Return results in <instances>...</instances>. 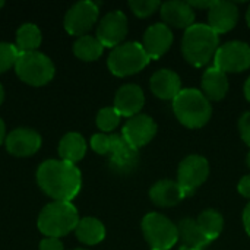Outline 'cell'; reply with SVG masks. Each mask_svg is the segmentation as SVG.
<instances>
[{"label": "cell", "mask_w": 250, "mask_h": 250, "mask_svg": "<svg viewBox=\"0 0 250 250\" xmlns=\"http://www.w3.org/2000/svg\"><path fill=\"white\" fill-rule=\"evenodd\" d=\"M40 189L54 201L70 202L82 188V174L76 164L63 160H47L37 170Z\"/></svg>", "instance_id": "cell-1"}, {"label": "cell", "mask_w": 250, "mask_h": 250, "mask_svg": "<svg viewBox=\"0 0 250 250\" xmlns=\"http://www.w3.org/2000/svg\"><path fill=\"white\" fill-rule=\"evenodd\" d=\"M220 45V35L208 23H195L185 31L182 54L189 64L204 67L214 62Z\"/></svg>", "instance_id": "cell-2"}, {"label": "cell", "mask_w": 250, "mask_h": 250, "mask_svg": "<svg viewBox=\"0 0 250 250\" xmlns=\"http://www.w3.org/2000/svg\"><path fill=\"white\" fill-rule=\"evenodd\" d=\"M176 119L188 129H201L212 117L211 101L196 88H185L173 100Z\"/></svg>", "instance_id": "cell-3"}, {"label": "cell", "mask_w": 250, "mask_h": 250, "mask_svg": "<svg viewBox=\"0 0 250 250\" xmlns=\"http://www.w3.org/2000/svg\"><path fill=\"white\" fill-rule=\"evenodd\" d=\"M78 223L79 214L72 202L53 201L41 209L37 226L45 237L60 239L75 231Z\"/></svg>", "instance_id": "cell-4"}, {"label": "cell", "mask_w": 250, "mask_h": 250, "mask_svg": "<svg viewBox=\"0 0 250 250\" xmlns=\"http://www.w3.org/2000/svg\"><path fill=\"white\" fill-rule=\"evenodd\" d=\"M151 59L141 42L129 41L111 50L107 59L108 70L117 78H127L139 73L149 64Z\"/></svg>", "instance_id": "cell-5"}, {"label": "cell", "mask_w": 250, "mask_h": 250, "mask_svg": "<svg viewBox=\"0 0 250 250\" xmlns=\"http://www.w3.org/2000/svg\"><path fill=\"white\" fill-rule=\"evenodd\" d=\"M142 234L151 250H170L179 242L177 224L160 212H149L141 223Z\"/></svg>", "instance_id": "cell-6"}, {"label": "cell", "mask_w": 250, "mask_h": 250, "mask_svg": "<svg viewBox=\"0 0 250 250\" xmlns=\"http://www.w3.org/2000/svg\"><path fill=\"white\" fill-rule=\"evenodd\" d=\"M15 72L22 82L31 86H42L54 78L56 69L48 56L40 51H29L19 54Z\"/></svg>", "instance_id": "cell-7"}, {"label": "cell", "mask_w": 250, "mask_h": 250, "mask_svg": "<svg viewBox=\"0 0 250 250\" xmlns=\"http://www.w3.org/2000/svg\"><path fill=\"white\" fill-rule=\"evenodd\" d=\"M209 163L205 157L192 154L185 157L177 168V183L186 196L193 195L209 177Z\"/></svg>", "instance_id": "cell-8"}, {"label": "cell", "mask_w": 250, "mask_h": 250, "mask_svg": "<svg viewBox=\"0 0 250 250\" xmlns=\"http://www.w3.org/2000/svg\"><path fill=\"white\" fill-rule=\"evenodd\" d=\"M214 67L224 73H242L250 67V45L245 41H229L221 44L215 57Z\"/></svg>", "instance_id": "cell-9"}, {"label": "cell", "mask_w": 250, "mask_h": 250, "mask_svg": "<svg viewBox=\"0 0 250 250\" xmlns=\"http://www.w3.org/2000/svg\"><path fill=\"white\" fill-rule=\"evenodd\" d=\"M98 4L89 0L75 3L64 15V29L75 37H83L95 25L98 19Z\"/></svg>", "instance_id": "cell-10"}, {"label": "cell", "mask_w": 250, "mask_h": 250, "mask_svg": "<svg viewBox=\"0 0 250 250\" xmlns=\"http://www.w3.org/2000/svg\"><path fill=\"white\" fill-rule=\"evenodd\" d=\"M127 31H129L127 16L122 10H113L104 15V18H101L97 26L95 37L104 45V48L108 47L113 50L117 45L123 44Z\"/></svg>", "instance_id": "cell-11"}, {"label": "cell", "mask_w": 250, "mask_h": 250, "mask_svg": "<svg viewBox=\"0 0 250 250\" xmlns=\"http://www.w3.org/2000/svg\"><path fill=\"white\" fill-rule=\"evenodd\" d=\"M157 132H158V126L151 116L138 114L127 119V122L122 129V136L132 148L139 151L155 138Z\"/></svg>", "instance_id": "cell-12"}, {"label": "cell", "mask_w": 250, "mask_h": 250, "mask_svg": "<svg viewBox=\"0 0 250 250\" xmlns=\"http://www.w3.org/2000/svg\"><path fill=\"white\" fill-rule=\"evenodd\" d=\"M174 35L171 32V28H168L166 23H154L151 25L142 38V47L146 51L148 57L151 60L161 59L173 45Z\"/></svg>", "instance_id": "cell-13"}, {"label": "cell", "mask_w": 250, "mask_h": 250, "mask_svg": "<svg viewBox=\"0 0 250 250\" xmlns=\"http://www.w3.org/2000/svg\"><path fill=\"white\" fill-rule=\"evenodd\" d=\"M108 157L111 168L120 174L132 173L139 163L138 151L132 148L122 135H111V148Z\"/></svg>", "instance_id": "cell-14"}, {"label": "cell", "mask_w": 250, "mask_h": 250, "mask_svg": "<svg viewBox=\"0 0 250 250\" xmlns=\"http://www.w3.org/2000/svg\"><path fill=\"white\" fill-rule=\"evenodd\" d=\"M239 22V7L233 1L214 0L208 9V25L220 35L230 32Z\"/></svg>", "instance_id": "cell-15"}, {"label": "cell", "mask_w": 250, "mask_h": 250, "mask_svg": "<svg viewBox=\"0 0 250 250\" xmlns=\"http://www.w3.org/2000/svg\"><path fill=\"white\" fill-rule=\"evenodd\" d=\"M41 136L38 132L28 127H18L12 130L6 139V149L15 157H29L41 148Z\"/></svg>", "instance_id": "cell-16"}, {"label": "cell", "mask_w": 250, "mask_h": 250, "mask_svg": "<svg viewBox=\"0 0 250 250\" xmlns=\"http://www.w3.org/2000/svg\"><path fill=\"white\" fill-rule=\"evenodd\" d=\"M145 105L144 89L136 83L122 85L114 95V108L122 117H133L141 114Z\"/></svg>", "instance_id": "cell-17"}, {"label": "cell", "mask_w": 250, "mask_h": 250, "mask_svg": "<svg viewBox=\"0 0 250 250\" xmlns=\"http://www.w3.org/2000/svg\"><path fill=\"white\" fill-rule=\"evenodd\" d=\"M160 15L163 19V23H166L168 28H177V29H188L192 25H195L196 13L190 7L188 1L180 0H170L166 3H161Z\"/></svg>", "instance_id": "cell-18"}, {"label": "cell", "mask_w": 250, "mask_h": 250, "mask_svg": "<svg viewBox=\"0 0 250 250\" xmlns=\"http://www.w3.org/2000/svg\"><path fill=\"white\" fill-rule=\"evenodd\" d=\"M149 89L157 98L173 101L182 91V79L171 69H160L151 76Z\"/></svg>", "instance_id": "cell-19"}, {"label": "cell", "mask_w": 250, "mask_h": 250, "mask_svg": "<svg viewBox=\"0 0 250 250\" xmlns=\"http://www.w3.org/2000/svg\"><path fill=\"white\" fill-rule=\"evenodd\" d=\"M186 196L177 180L163 179L154 183L149 189V199L158 208H173L179 205Z\"/></svg>", "instance_id": "cell-20"}, {"label": "cell", "mask_w": 250, "mask_h": 250, "mask_svg": "<svg viewBox=\"0 0 250 250\" xmlns=\"http://www.w3.org/2000/svg\"><path fill=\"white\" fill-rule=\"evenodd\" d=\"M229 88L230 83H229L227 73L221 72L214 66L204 72L201 81V91L211 103L224 100L229 94Z\"/></svg>", "instance_id": "cell-21"}, {"label": "cell", "mask_w": 250, "mask_h": 250, "mask_svg": "<svg viewBox=\"0 0 250 250\" xmlns=\"http://www.w3.org/2000/svg\"><path fill=\"white\" fill-rule=\"evenodd\" d=\"M177 231H179V242L182 243L183 249L204 250L211 245V242L204 236L196 220L193 218L180 220L177 223Z\"/></svg>", "instance_id": "cell-22"}, {"label": "cell", "mask_w": 250, "mask_h": 250, "mask_svg": "<svg viewBox=\"0 0 250 250\" xmlns=\"http://www.w3.org/2000/svg\"><path fill=\"white\" fill-rule=\"evenodd\" d=\"M86 154V141L81 133L69 132L59 142V155L63 161L76 164Z\"/></svg>", "instance_id": "cell-23"}, {"label": "cell", "mask_w": 250, "mask_h": 250, "mask_svg": "<svg viewBox=\"0 0 250 250\" xmlns=\"http://www.w3.org/2000/svg\"><path fill=\"white\" fill-rule=\"evenodd\" d=\"M75 234L81 243H83L86 246H94L104 240L105 227L100 220H97L94 217H85V218L79 220V223L75 229Z\"/></svg>", "instance_id": "cell-24"}, {"label": "cell", "mask_w": 250, "mask_h": 250, "mask_svg": "<svg viewBox=\"0 0 250 250\" xmlns=\"http://www.w3.org/2000/svg\"><path fill=\"white\" fill-rule=\"evenodd\" d=\"M196 223L201 229V231L204 233V236L212 243L214 240H217L220 237V234L224 230V217L220 211L208 208L205 211H202L198 218Z\"/></svg>", "instance_id": "cell-25"}, {"label": "cell", "mask_w": 250, "mask_h": 250, "mask_svg": "<svg viewBox=\"0 0 250 250\" xmlns=\"http://www.w3.org/2000/svg\"><path fill=\"white\" fill-rule=\"evenodd\" d=\"M103 51L104 45L92 35L79 37L73 44V54L82 62H95L103 56Z\"/></svg>", "instance_id": "cell-26"}, {"label": "cell", "mask_w": 250, "mask_h": 250, "mask_svg": "<svg viewBox=\"0 0 250 250\" xmlns=\"http://www.w3.org/2000/svg\"><path fill=\"white\" fill-rule=\"evenodd\" d=\"M42 35L37 25L34 23H25L22 25L16 32V48L19 53H29L37 51V48L41 45Z\"/></svg>", "instance_id": "cell-27"}, {"label": "cell", "mask_w": 250, "mask_h": 250, "mask_svg": "<svg viewBox=\"0 0 250 250\" xmlns=\"http://www.w3.org/2000/svg\"><path fill=\"white\" fill-rule=\"evenodd\" d=\"M122 116L116 111L114 107H104L97 113L95 117V123L97 127L103 132V133H110L114 129H117V126L120 125Z\"/></svg>", "instance_id": "cell-28"}, {"label": "cell", "mask_w": 250, "mask_h": 250, "mask_svg": "<svg viewBox=\"0 0 250 250\" xmlns=\"http://www.w3.org/2000/svg\"><path fill=\"white\" fill-rule=\"evenodd\" d=\"M130 10L141 19L152 16L155 12L160 10L161 3L158 0H130L129 1Z\"/></svg>", "instance_id": "cell-29"}, {"label": "cell", "mask_w": 250, "mask_h": 250, "mask_svg": "<svg viewBox=\"0 0 250 250\" xmlns=\"http://www.w3.org/2000/svg\"><path fill=\"white\" fill-rule=\"evenodd\" d=\"M19 54L21 53L15 44L0 42V73L7 72L10 67H15Z\"/></svg>", "instance_id": "cell-30"}, {"label": "cell", "mask_w": 250, "mask_h": 250, "mask_svg": "<svg viewBox=\"0 0 250 250\" xmlns=\"http://www.w3.org/2000/svg\"><path fill=\"white\" fill-rule=\"evenodd\" d=\"M91 148L98 155H108L111 148V135L107 133H95L91 138Z\"/></svg>", "instance_id": "cell-31"}, {"label": "cell", "mask_w": 250, "mask_h": 250, "mask_svg": "<svg viewBox=\"0 0 250 250\" xmlns=\"http://www.w3.org/2000/svg\"><path fill=\"white\" fill-rule=\"evenodd\" d=\"M237 127H239V133H240L242 141L250 148V111H246L240 116Z\"/></svg>", "instance_id": "cell-32"}, {"label": "cell", "mask_w": 250, "mask_h": 250, "mask_svg": "<svg viewBox=\"0 0 250 250\" xmlns=\"http://www.w3.org/2000/svg\"><path fill=\"white\" fill-rule=\"evenodd\" d=\"M40 250H64V248H63V243L60 242V239L44 237L40 242Z\"/></svg>", "instance_id": "cell-33"}, {"label": "cell", "mask_w": 250, "mask_h": 250, "mask_svg": "<svg viewBox=\"0 0 250 250\" xmlns=\"http://www.w3.org/2000/svg\"><path fill=\"white\" fill-rule=\"evenodd\" d=\"M237 190L243 198L249 199L250 202V174H246L240 179V182L237 185Z\"/></svg>", "instance_id": "cell-34"}, {"label": "cell", "mask_w": 250, "mask_h": 250, "mask_svg": "<svg viewBox=\"0 0 250 250\" xmlns=\"http://www.w3.org/2000/svg\"><path fill=\"white\" fill-rule=\"evenodd\" d=\"M188 3L190 4V7L193 10H196V9H207L208 10L212 4V1H209V0H190Z\"/></svg>", "instance_id": "cell-35"}, {"label": "cell", "mask_w": 250, "mask_h": 250, "mask_svg": "<svg viewBox=\"0 0 250 250\" xmlns=\"http://www.w3.org/2000/svg\"><path fill=\"white\" fill-rule=\"evenodd\" d=\"M243 226H245L248 236L250 237V202L246 205V208L243 211Z\"/></svg>", "instance_id": "cell-36"}, {"label": "cell", "mask_w": 250, "mask_h": 250, "mask_svg": "<svg viewBox=\"0 0 250 250\" xmlns=\"http://www.w3.org/2000/svg\"><path fill=\"white\" fill-rule=\"evenodd\" d=\"M6 139V127H4V122L0 119V145L4 142Z\"/></svg>", "instance_id": "cell-37"}, {"label": "cell", "mask_w": 250, "mask_h": 250, "mask_svg": "<svg viewBox=\"0 0 250 250\" xmlns=\"http://www.w3.org/2000/svg\"><path fill=\"white\" fill-rule=\"evenodd\" d=\"M243 92H245V97L246 100L250 103V76L248 78V81L245 82V86H243Z\"/></svg>", "instance_id": "cell-38"}, {"label": "cell", "mask_w": 250, "mask_h": 250, "mask_svg": "<svg viewBox=\"0 0 250 250\" xmlns=\"http://www.w3.org/2000/svg\"><path fill=\"white\" fill-rule=\"evenodd\" d=\"M3 100H4V89H3V86H1V83H0V105H1V103H3Z\"/></svg>", "instance_id": "cell-39"}, {"label": "cell", "mask_w": 250, "mask_h": 250, "mask_svg": "<svg viewBox=\"0 0 250 250\" xmlns=\"http://www.w3.org/2000/svg\"><path fill=\"white\" fill-rule=\"evenodd\" d=\"M246 23H248V26L250 28V6L248 7V10H246Z\"/></svg>", "instance_id": "cell-40"}, {"label": "cell", "mask_w": 250, "mask_h": 250, "mask_svg": "<svg viewBox=\"0 0 250 250\" xmlns=\"http://www.w3.org/2000/svg\"><path fill=\"white\" fill-rule=\"evenodd\" d=\"M246 166H248V168L250 170V151L249 154H248V157H246Z\"/></svg>", "instance_id": "cell-41"}, {"label": "cell", "mask_w": 250, "mask_h": 250, "mask_svg": "<svg viewBox=\"0 0 250 250\" xmlns=\"http://www.w3.org/2000/svg\"><path fill=\"white\" fill-rule=\"evenodd\" d=\"M3 6H4V1H1V0H0V9H1Z\"/></svg>", "instance_id": "cell-42"}, {"label": "cell", "mask_w": 250, "mask_h": 250, "mask_svg": "<svg viewBox=\"0 0 250 250\" xmlns=\"http://www.w3.org/2000/svg\"><path fill=\"white\" fill-rule=\"evenodd\" d=\"M180 250H195V249H183V248H180Z\"/></svg>", "instance_id": "cell-43"}, {"label": "cell", "mask_w": 250, "mask_h": 250, "mask_svg": "<svg viewBox=\"0 0 250 250\" xmlns=\"http://www.w3.org/2000/svg\"><path fill=\"white\" fill-rule=\"evenodd\" d=\"M75 250H85V249H75Z\"/></svg>", "instance_id": "cell-44"}]
</instances>
